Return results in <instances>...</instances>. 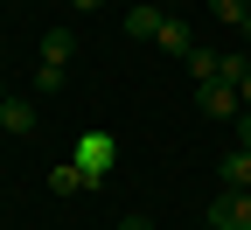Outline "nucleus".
<instances>
[{"instance_id":"nucleus-6","label":"nucleus","mask_w":251,"mask_h":230,"mask_svg":"<svg viewBox=\"0 0 251 230\" xmlns=\"http://www.w3.org/2000/svg\"><path fill=\"white\" fill-rule=\"evenodd\" d=\"M84 188H98V181H91L77 160H56V168H49V195H84Z\"/></svg>"},{"instance_id":"nucleus-18","label":"nucleus","mask_w":251,"mask_h":230,"mask_svg":"<svg viewBox=\"0 0 251 230\" xmlns=\"http://www.w3.org/2000/svg\"><path fill=\"white\" fill-rule=\"evenodd\" d=\"M0 126H7V98H0Z\"/></svg>"},{"instance_id":"nucleus-3","label":"nucleus","mask_w":251,"mask_h":230,"mask_svg":"<svg viewBox=\"0 0 251 230\" xmlns=\"http://www.w3.org/2000/svg\"><path fill=\"white\" fill-rule=\"evenodd\" d=\"M196 105H202L209 119H244V98H237V84H196Z\"/></svg>"},{"instance_id":"nucleus-17","label":"nucleus","mask_w":251,"mask_h":230,"mask_svg":"<svg viewBox=\"0 0 251 230\" xmlns=\"http://www.w3.org/2000/svg\"><path fill=\"white\" fill-rule=\"evenodd\" d=\"M237 98H244V112H251V70H244V84H237Z\"/></svg>"},{"instance_id":"nucleus-16","label":"nucleus","mask_w":251,"mask_h":230,"mask_svg":"<svg viewBox=\"0 0 251 230\" xmlns=\"http://www.w3.org/2000/svg\"><path fill=\"white\" fill-rule=\"evenodd\" d=\"M119 230H153V223H147V216H126V223H119Z\"/></svg>"},{"instance_id":"nucleus-19","label":"nucleus","mask_w":251,"mask_h":230,"mask_svg":"<svg viewBox=\"0 0 251 230\" xmlns=\"http://www.w3.org/2000/svg\"><path fill=\"white\" fill-rule=\"evenodd\" d=\"M244 42H251V21H244Z\"/></svg>"},{"instance_id":"nucleus-13","label":"nucleus","mask_w":251,"mask_h":230,"mask_svg":"<svg viewBox=\"0 0 251 230\" xmlns=\"http://www.w3.org/2000/svg\"><path fill=\"white\" fill-rule=\"evenodd\" d=\"M35 91H42V98L63 91V70H56V63H35Z\"/></svg>"},{"instance_id":"nucleus-15","label":"nucleus","mask_w":251,"mask_h":230,"mask_svg":"<svg viewBox=\"0 0 251 230\" xmlns=\"http://www.w3.org/2000/svg\"><path fill=\"white\" fill-rule=\"evenodd\" d=\"M70 7H77V14H98V7H105V0H70Z\"/></svg>"},{"instance_id":"nucleus-9","label":"nucleus","mask_w":251,"mask_h":230,"mask_svg":"<svg viewBox=\"0 0 251 230\" xmlns=\"http://www.w3.org/2000/svg\"><path fill=\"white\" fill-rule=\"evenodd\" d=\"M35 105H28V98H7V126H0V133H35Z\"/></svg>"},{"instance_id":"nucleus-2","label":"nucleus","mask_w":251,"mask_h":230,"mask_svg":"<svg viewBox=\"0 0 251 230\" xmlns=\"http://www.w3.org/2000/svg\"><path fill=\"white\" fill-rule=\"evenodd\" d=\"M202 230H251V195L216 188V195H209V223H202Z\"/></svg>"},{"instance_id":"nucleus-5","label":"nucleus","mask_w":251,"mask_h":230,"mask_svg":"<svg viewBox=\"0 0 251 230\" xmlns=\"http://www.w3.org/2000/svg\"><path fill=\"white\" fill-rule=\"evenodd\" d=\"M161 28H168L161 7H126V35L133 42H161Z\"/></svg>"},{"instance_id":"nucleus-8","label":"nucleus","mask_w":251,"mask_h":230,"mask_svg":"<svg viewBox=\"0 0 251 230\" xmlns=\"http://www.w3.org/2000/svg\"><path fill=\"white\" fill-rule=\"evenodd\" d=\"M188 49H196V28H188V21H168L161 28V56H188Z\"/></svg>"},{"instance_id":"nucleus-7","label":"nucleus","mask_w":251,"mask_h":230,"mask_svg":"<svg viewBox=\"0 0 251 230\" xmlns=\"http://www.w3.org/2000/svg\"><path fill=\"white\" fill-rule=\"evenodd\" d=\"M70 49H77V35H70V28H49V35H42V63H56V70L70 63Z\"/></svg>"},{"instance_id":"nucleus-10","label":"nucleus","mask_w":251,"mask_h":230,"mask_svg":"<svg viewBox=\"0 0 251 230\" xmlns=\"http://www.w3.org/2000/svg\"><path fill=\"white\" fill-rule=\"evenodd\" d=\"M181 63H188V77H196V84H216V49H188Z\"/></svg>"},{"instance_id":"nucleus-20","label":"nucleus","mask_w":251,"mask_h":230,"mask_svg":"<svg viewBox=\"0 0 251 230\" xmlns=\"http://www.w3.org/2000/svg\"><path fill=\"white\" fill-rule=\"evenodd\" d=\"M0 63H7V56H0Z\"/></svg>"},{"instance_id":"nucleus-4","label":"nucleus","mask_w":251,"mask_h":230,"mask_svg":"<svg viewBox=\"0 0 251 230\" xmlns=\"http://www.w3.org/2000/svg\"><path fill=\"white\" fill-rule=\"evenodd\" d=\"M216 181H224L230 195H251V153L230 147V153H224V168H216Z\"/></svg>"},{"instance_id":"nucleus-11","label":"nucleus","mask_w":251,"mask_h":230,"mask_svg":"<svg viewBox=\"0 0 251 230\" xmlns=\"http://www.w3.org/2000/svg\"><path fill=\"white\" fill-rule=\"evenodd\" d=\"M244 70H251V56H216V84H244Z\"/></svg>"},{"instance_id":"nucleus-12","label":"nucleus","mask_w":251,"mask_h":230,"mask_svg":"<svg viewBox=\"0 0 251 230\" xmlns=\"http://www.w3.org/2000/svg\"><path fill=\"white\" fill-rule=\"evenodd\" d=\"M209 14H216V21H230V28H244V21H251L244 0H209Z\"/></svg>"},{"instance_id":"nucleus-1","label":"nucleus","mask_w":251,"mask_h":230,"mask_svg":"<svg viewBox=\"0 0 251 230\" xmlns=\"http://www.w3.org/2000/svg\"><path fill=\"white\" fill-rule=\"evenodd\" d=\"M70 160H77V168H84L91 181L105 188V175L119 168V140H112V133H77V147H70Z\"/></svg>"},{"instance_id":"nucleus-14","label":"nucleus","mask_w":251,"mask_h":230,"mask_svg":"<svg viewBox=\"0 0 251 230\" xmlns=\"http://www.w3.org/2000/svg\"><path fill=\"white\" fill-rule=\"evenodd\" d=\"M237 147H244V153H251V112H244V119H237Z\"/></svg>"}]
</instances>
